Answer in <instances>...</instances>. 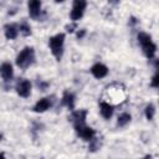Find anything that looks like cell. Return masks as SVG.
Wrapping results in <instances>:
<instances>
[{
	"mask_svg": "<svg viewBox=\"0 0 159 159\" xmlns=\"http://www.w3.org/2000/svg\"><path fill=\"white\" fill-rule=\"evenodd\" d=\"M63 42H65V34H57L48 40V46L51 48L52 55L60 61L63 52Z\"/></svg>",
	"mask_w": 159,
	"mask_h": 159,
	"instance_id": "obj_1",
	"label": "cell"
},
{
	"mask_svg": "<svg viewBox=\"0 0 159 159\" xmlns=\"http://www.w3.org/2000/svg\"><path fill=\"white\" fill-rule=\"evenodd\" d=\"M35 60V51L32 47H25L16 57V65L20 68H27Z\"/></svg>",
	"mask_w": 159,
	"mask_h": 159,
	"instance_id": "obj_2",
	"label": "cell"
},
{
	"mask_svg": "<svg viewBox=\"0 0 159 159\" xmlns=\"http://www.w3.org/2000/svg\"><path fill=\"white\" fill-rule=\"evenodd\" d=\"M87 1L86 0H73V6L70 14V17L72 21H77L83 16V12L86 10Z\"/></svg>",
	"mask_w": 159,
	"mask_h": 159,
	"instance_id": "obj_3",
	"label": "cell"
},
{
	"mask_svg": "<svg viewBox=\"0 0 159 159\" xmlns=\"http://www.w3.org/2000/svg\"><path fill=\"white\" fill-rule=\"evenodd\" d=\"M75 130L76 133L84 140H91L94 137V129H92L91 127H87L84 123L82 124H75Z\"/></svg>",
	"mask_w": 159,
	"mask_h": 159,
	"instance_id": "obj_4",
	"label": "cell"
},
{
	"mask_svg": "<svg viewBox=\"0 0 159 159\" xmlns=\"http://www.w3.org/2000/svg\"><path fill=\"white\" fill-rule=\"evenodd\" d=\"M16 92H17V94L20 97H24V98L29 97L30 93H31V83H30V81L21 78L16 83Z\"/></svg>",
	"mask_w": 159,
	"mask_h": 159,
	"instance_id": "obj_5",
	"label": "cell"
},
{
	"mask_svg": "<svg viewBox=\"0 0 159 159\" xmlns=\"http://www.w3.org/2000/svg\"><path fill=\"white\" fill-rule=\"evenodd\" d=\"M91 73L96 77V78H103V77H106L107 76V73H108V68H107V66H104L103 63H96V65H93L92 67H91Z\"/></svg>",
	"mask_w": 159,
	"mask_h": 159,
	"instance_id": "obj_6",
	"label": "cell"
},
{
	"mask_svg": "<svg viewBox=\"0 0 159 159\" xmlns=\"http://www.w3.org/2000/svg\"><path fill=\"white\" fill-rule=\"evenodd\" d=\"M27 7H29L30 16L36 19L41 12V1L40 0H29L27 1Z\"/></svg>",
	"mask_w": 159,
	"mask_h": 159,
	"instance_id": "obj_7",
	"label": "cell"
},
{
	"mask_svg": "<svg viewBox=\"0 0 159 159\" xmlns=\"http://www.w3.org/2000/svg\"><path fill=\"white\" fill-rule=\"evenodd\" d=\"M0 75H1V77L4 78V81H10V80L12 78V75H14L11 63L4 62V63L0 66Z\"/></svg>",
	"mask_w": 159,
	"mask_h": 159,
	"instance_id": "obj_8",
	"label": "cell"
},
{
	"mask_svg": "<svg viewBox=\"0 0 159 159\" xmlns=\"http://www.w3.org/2000/svg\"><path fill=\"white\" fill-rule=\"evenodd\" d=\"M142 47H143V52H144V55H145L148 58H153V57H154L155 51H157V46H155V43H154L152 40L148 41V42L142 43Z\"/></svg>",
	"mask_w": 159,
	"mask_h": 159,
	"instance_id": "obj_9",
	"label": "cell"
},
{
	"mask_svg": "<svg viewBox=\"0 0 159 159\" xmlns=\"http://www.w3.org/2000/svg\"><path fill=\"white\" fill-rule=\"evenodd\" d=\"M51 107V101L50 98H41L40 101L36 102V104L34 106V111L37 113H42L45 111H47Z\"/></svg>",
	"mask_w": 159,
	"mask_h": 159,
	"instance_id": "obj_10",
	"label": "cell"
},
{
	"mask_svg": "<svg viewBox=\"0 0 159 159\" xmlns=\"http://www.w3.org/2000/svg\"><path fill=\"white\" fill-rule=\"evenodd\" d=\"M62 104L66 106L67 108H70L71 111H73V108H75V94L71 93L70 91H65L63 96H62Z\"/></svg>",
	"mask_w": 159,
	"mask_h": 159,
	"instance_id": "obj_11",
	"label": "cell"
},
{
	"mask_svg": "<svg viewBox=\"0 0 159 159\" xmlns=\"http://www.w3.org/2000/svg\"><path fill=\"white\" fill-rule=\"evenodd\" d=\"M86 117H87V111L86 109H81V111H77V112L72 113L71 120L73 122V125L75 124H82V123L86 122Z\"/></svg>",
	"mask_w": 159,
	"mask_h": 159,
	"instance_id": "obj_12",
	"label": "cell"
},
{
	"mask_svg": "<svg viewBox=\"0 0 159 159\" xmlns=\"http://www.w3.org/2000/svg\"><path fill=\"white\" fill-rule=\"evenodd\" d=\"M99 107H101V114H102V117L106 118V119H109L112 117V114H113V111H114L113 109V106L109 104V103H107V102H101Z\"/></svg>",
	"mask_w": 159,
	"mask_h": 159,
	"instance_id": "obj_13",
	"label": "cell"
},
{
	"mask_svg": "<svg viewBox=\"0 0 159 159\" xmlns=\"http://www.w3.org/2000/svg\"><path fill=\"white\" fill-rule=\"evenodd\" d=\"M4 29H5V37H6L7 40H14V39H16L17 32H19L16 25H14V24H7V25H5Z\"/></svg>",
	"mask_w": 159,
	"mask_h": 159,
	"instance_id": "obj_14",
	"label": "cell"
},
{
	"mask_svg": "<svg viewBox=\"0 0 159 159\" xmlns=\"http://www.w3.org/2000/svg\"><path fill=\"white\" fill-rule=\"evenodd\" d=\"M130 122V114L129 113H123V114H120L119 117H118V125L119 127H124L125 124H128Z\"/></svg>",
	"mask_w": 159,
	"mask_h": 159,
	"instance_id": "obj_15",
	"label": "cell"
},
{
	"mask_svg": "<svg viewBox=\"0 0 159 159\" xmlns=\"http://www.w3.org/2000/svg\"><path fill=\"white\" fill-rule=\"evenodd\" d=\"M19 30H20V32H21L24 36H30V35H31V27H30V25H29L27 22H25V21L20 24Z\"/></svg>",
	"mask_w": 159,
	"mask_h": 159,
	"instance_id": "obj_16",
	"label": "cell"
},
{
	"mask_svg": "<svg viewBox=\"0 0 159 159\" xmlns=\"http://www.w3.org/2000/svg\"><path fill=\"white\" fill-rule=\"evenodd\" d=\"M154 114H155V107L153 104H148L145 107V117L148 120H152L154 118Z\"/></svg>",
	"mask_w": 159,
	"mask_h": 159,
	"instance_id": "obj_17",
	"label": "cell"
},
{
	"mask_svg": "<svg viewBox=\"0 0 159 159\" xmlns=\"http://www.w3.org/2000/svg\"><path fill=\"white\" fill-rule=\"evenodd\" d=\"M150 86H152V87H154V88L159 87V73H158V72H155V75L153 76L152 82H150Z\"/></svg>",
	"mask_w": 159,
	"mask_h": 159,
	"instance_id": "obj_18",
	"label": "cell"
},
{
	"mask_svg": "<svg viewBox=\"0 0 159 159\" xmlns=\"http://www.w3.org/2000/svg\"><path fill=\"white\" fill-rule=\"evenodd\" d=\"M91 142H92V144L89 145V150H92V152H94V150H97L98 148H99V145H98V143H97V140L94 139V137L91 139Z\"/></svg>",
	"mask_w": 159,
	"mask_h": 159,
	"instance_id": "obj_19",
	"label": "cell"
},
{
	"mask_svg": "<svg viewBox=\"0 0 159 159\" xmlns=\"http://www.w3.org/2000/svg\"><path fill=\"white\" fill-rule=\"evenodd\" d=\"M37 84H39V87H40V89H41V91H45V89L47 88V86H48V83H47V82H45V83H43V82H41V81H40V82H37Z\"/></svg>",
	"mask_w": 159,
	"mask_h": 159,
	"instance_id": "obj_20",
	"label": "cell"
},
{
	"mask_svg": "<svg viewBox=\"0 0 159 159\" xmlns=\"http://www.w3.org/2000/svg\"><path fill=\"white\" fill-rule=\"evenodd\" d=\"M66 29H67V31L72 32V31H73V29H76V24H72V25H67V26H66Z\"/></svg>",
	"mask_w": 159,
	"mask_h": 159,
	"instance_id": "obj_21",
	"label": "cell"
},
{
	"mask_svg": "<svg viewBox=\"0 0 159 159\" xmlns=\"http://www.w3.org/2000/svg\"><path fill=\"white\" fill-rule=\"evenodd\" d=\"M84 34H86V30H81V32H80V31L77 32V37H78V39H82V37L84 36Z\"/></svg>",
	"mask_w": 159,
	"mask_h": 159,
	"instance_id": "obj_22",
	"label": "cell"
},
{
	"mask_svg": "<svg viewBox=\"0 0 159 159\" xmlns=\"http://www.w3.org/2000/svg\"><path fill=\"white\" fill-rule=\"evenodd\" d=\"M56 2H62V1H65V0H55Z\"/></svg>",
	"mask_w": 159,
	"mask_h": 159,
	"instance_id": "obj_23",
	"label": "cell"
},
{
	"mask_svg": "<svg viewBox=\"0 0 159 159\" xmlns=\"http://www.w3.org/2000/svg\"><path fill=\"white\" fill-rule=\"evenodd\" d=\"M0 157H4V153H0Z\"/></svg>",
	"mask_w": 159,
	"mask_h": 159,
	"instance_id": "obj_24",
	"label": "cell"
},
{
	"mask_svg": "<svg viewBox=\"0 0 159 159\" xmlns=\"http://www.w3.org/2000/svg\"><path fill=\"white\" fill-rule=\"evenodd\" d=\"M1 139H2V135H1V134H0V140H1Z\"/></svg>",
	"mask_w": 159,
	"mask_h": 159,
	"instance_id": "obj_25",
	"label": "cell"
}]
</instances>
